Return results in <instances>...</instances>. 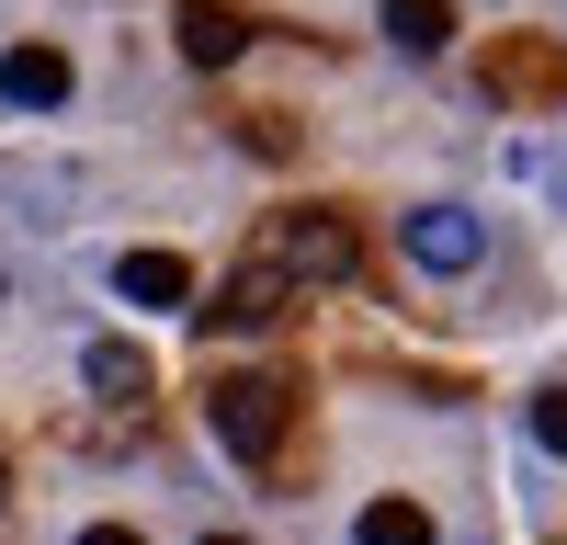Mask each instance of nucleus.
Returning <instances> with one entry per match:
<instances>
[{
	"label": "nucleus",
	"mask_w": 567,
	"mask_h": 545,
	"mask_svg": "<svg viewBox=\"0 0 567 545\" xmlns=\"http://www.w3.org/2000/svg\"><path fill=\"white\" fill-rule=\"evenodd\" d=\"M205 421H216V443L239 454V466H272L284 421H296V387H284V376H216L205 387Z\"/></svg>",
	"instance_id": "f257e3e1"
},
{
	"label": "nucleus",
	"mask_w": 567,
	"mask_h": 545,
	"mask_svg": "<svg viewBox=\"0 0 567 545\" xmlns=\"http://www.w3.org/2000/svg\"><path fill=\"white\" fill-rule=\"evenodd\" d=\"M272 261L296 272V285H352V272H363V239H352L341 205H296V216L272 227Z\"/></svg>",
	"instance_id": "f03ea898"
},
{
	"label": "nucleus",
	"mask_w": 567,
	"mask_h": 545,
	"mask_svg": "<svg viewBox=\"0 0 567 545\" xmlns=\"http://www.w3.org/2000/svg\"><path fill=\"white\" fill-rule=\"evenodd\" d=\"M398 250H409L420 272H477V261H488V227L465 216V205H409V216H398Z\"/></svg>",
	"instance_id": "7ed1b4c3"
},
{
	"label": "nucleus",
	"mask_w": 567,
	"mask_h": 545,
	"mask_svg": "<svg viewBox=\"0 0 567 545\" xmlns=\"http://www.w3.org/2000/svg\"><path fill=\"white\" fill-rule=\"evenodd\" d=\"M488 91H499V103H556V91H567V58H556L545 34H523V45H488Z\"/></svg>",
	"instance_id": "20e7f679"
},
{
	"label": "nucleus",
	"mask_w": 567,
	"mask_h": 545,
	"mask_svg": "<svg viewBox=\"0 0 567 545\" xmlns=\"http://www.w3.org/2000/svg\"><path fill=\"white\" fill-rule=\"evenodd\" d=\"M0 103L12 114H58L69 103V58L58 45H0Z\"/></svg>",
	"instance_id": "39448f33"
},
{
	"label": "nucleus",
	"mask_w": 567,
	"mask_h": 545,
	"mask_svg": "<svg viewBox=\"0 0 567 545\" xmlns=\"http://www.w3.org/2000/svg\"><path fill=\"white\" fill-rule=\"evenodd\" d=\"M284 296H296V272H284V261H250L205 318H216V330H284Z\"/></svg>",
	"instance_id": "423d86ee"
},
{
	"label": "nucleus",
	"mask_w": 567,
	"mask_h": 545,
	"mask_svg": "<svg viewBox=\"0 0 567 545\" xmlns=\"http://www.w3.org/2000/svg\"><path fill=\"white\" fill-rule=\"evenodd\" d=\"M114 296L125 307H194V261H182V250H125L114 261Z\"/></svg>",
	"instance_id": "0eeeda50"
},
{
	"label": "nucleus",
	"mask_w": 567,
	"mask_h": 545,
	"mask_svg": "<svg viewBox=\"0 0 567 545\" xmlns=\"http://www.w3.org/2000/svg\"><path fill=\"white\" fill-rule=\"evenodd\" d=\"M239 45H250V23L227 12V0H182V58H194V69H227Z\"/></svg>",
	"instance_id": "6e6552de"
},
{
	"label": "nucleus",
	"mask_w": 567,
	"mask_h": 545,
	"mask_svg": "<svg viewBox=\"0 0 567 545\" xmlns=\"http://www.w3.org/2000/svg\"><path fill=\"white\" fill-rule=\"evenodd\" d=\"M80 387L114 398V409H136V398H148V352H136V341H91L80 352Z\"/></svg>",
	"instance_id": "1a4fd4ad"
},
{
	"label": "nucleus",
	"mask_w": 567,
	"mask_h": 545,
	"mask_svg": "<svg viewBox=\"0 0 567 545\" xmlns=\"http://www.w3.org/2000/svg\"><path fill=\"white\" fill-rule=\"evenodd\" d=\"M386 45L398 58H443L454 45V0H386Z\"/></svg>",
	"instance_id": "9d476101"
},
{
	"label": "nucleus",
	"mask_w": 567,
	"mask_h": 545,
	"mask_svg": "<svg viewBox=\"0 0 567 545\" xmlns=\"http://www.w3.org/2000/svg\"><path fill=\"white\" fill-rule=\"evenodd\" d=\"M352 545H443V523L420 512V500H363V512H352Z\"/></svg>",
	"instance_id": "9b49d317"
},
{
	"label": "nucleus",
	"mask_w": 567,
	"mask_h": 545,
	"mask_svg": "<svg viewBox=\"0 0 567 545\" xmlns=\"http://www.w3.org/2000/svg\"><path fill=\"white\" fill-rule=\"evenodd\" d=\"M534 443H545V454H567V387H545V398H534Z\"/></svg>",
	"instance_id": "f8f14e48"
},
{
	"label": "nucleus",
	"mask_w": 567,
	"mask_h": 545,
	"mask_svg": "<svg viewBox=\"0 0 567 545\" xmlns=\"http://www.w3.org/2000/svg\"><path fill=\"white\" fill-rule=\"evenodd\" d=\"M80 545H136V523H91V534H80Z\"/></svg>",
	"instance_id": "ddd939ff"
},
{
	"label": "nucleus",
	"mask_w": 567,
	"mask_h": 545,
	"mask_svg": "<svg viewBox=\"0 0 567 545\" xmlns=\"http://www.w3.org/2000/svg\"><path fill=\"white\" fill-rule=\"evenodd\" d=\"M0 307H12V272H0Z\"/></svg>",
	"instance_id": "4468645a"
},
{
	"label": "nucleus",
	"mask_w": 567,
	"mask_h": 545,
	"mask_svg": "<svg viewBox=\"0 0 567 545\" xmlns=\"http://www.w3.org/2000/svg\"><path fill=\"white\" fill-rule=\"evenodd\" d=\"M205 545H239V534H205Z\"/></svg>",
	"instance_id": "2eb2a0df"
},
{
	"label": "nucleus",
	"mask_w": 567,
	"mask_h": 545,
	"mask_svg": "<svg viewBox=\"0 0 567 545\" xmlns=\"http://www.w3.org/2000/svg\"><path fill=\"white\" fill-rule=\"evenodd\" d=\"M0 489H12V466H0Z\"/></svg>",
	"instance_id": "dca6fc26"
},
{
	"label": "nucleus",
	"mask_w": 567,
	"mask_h": 545,
	"mask_svg": "<svg viewBox=\"0 0 567 545\" xmlns=\"http://www.w3.org/2000/svg\"><path fill=\"white\" fill-rule=\"evenodd\" d=\"M556 545H567V534H556Z\"/></svg>",
	"instance_id": "f3484780"
}]
</instances>
